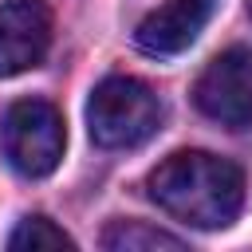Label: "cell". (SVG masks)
<instances>
[{
  "mask_svg": "<svg viewBox=\"0 0 252 252\" xmlns=\"http://www.w3.org/2000/svg\"><path fill=\"white\" fill-rule=\"evenodd\" d=\"M51 47V12L43 0L0 4V79L24 75L43 63Z\"/></svg>",
  "mask_w": 252,
  "mask_h": 252,
  "instance_id": "obj_5",
  "label": "cell"
},
{
  "mask_svg": "<svg viewBox=\"0 0 252 252\" xmlns=\"http://www.w3.org/2000/svg\"><path fill=\"white\" fill-rule=\"evenodd\" d=\"M150 201L189 228H224L244 205V173L205 150H177L150 173Z\"/></svg>",
  "mask_w": 252,
  "mask_h": 252,
  "instance_id": "obj_1",
  "label": "cell"
},
{
  "mask_svg": "<svg viewBox=\"0 0 252 252\" xmlns=\"http://www.w3.org/2000/svg\"><path fill=\"white\" fill-rule=\"evenodd\" d=\"M213 8L217 0H165L134 28V43L146 55H177L201 35Z\"/></svg>",
  "mask_w": 252,
  "mask_h": 252,
  "instance_id": "obj_6",
  "label": "cell"
},
{
  "mask_svg": "<svg viewBox=\"0 0 252 252\" xmlns=\"http://www.w3.org/2000/svg\"><path fill=\"white\" fill-rule=\"evenodd\" d=\"M248 16H252V0H248Z\"/></svg>",
  "mask_w": 252,
  "mask_h": 252,
  "instance_id": "obj_9",
  "label": "cell"
},
{
  "mask_svg": "<svg viewBox=\"0 0 252 252\" xmlns=\"http://www.w3.org/2000/svg\"><path fill=\"white\" fill-rule=\"evenodd\" d=\"M102 248H110V252H158V248L181 252L185 240L173 236V232H165V228L142 224V220H114L102 232Z\"/></svg>",
  "mask_w": 252,
  "mask_h": 252,
  "instance_id": "obj_7",
  "label": "cell"
},
{
  "mask_svg": "<svg viewBox=\"0 0 252 252\" xmlns=\"http://www.w3.org/2000/svg\"><path fill=\"white\" fill-rule=\"evenodd\" d=\"M193 102L205 118L220 126L252 122V47H228L193 83Z\"/></svg>",
  "mask_w": 252,
  "mask_h": 252,
  "instance_id": "obj_4",
  "label": "cell"
},
{
  "mask_svg": "<svg viewBox=\"0 0 252 252\" xmlns=\"http://www.w3.org/2000/svg\"><path fill=\"white\" fill-rule=\"evenodd\" d=\"M0 146H4L8 165L20 177H47L59 165L63 146H67L59 110L43 98L12 102L4 122H0Z\"/></svg>",
  "mask_w": 252,
  "mask_h": 252,
  "instance_id": "obj_3",
  "label": "cell"
},
{
  "mask_svg": "<svg viewBox=\"0 0 252 252\" xmlns=\"http://www.w3.org/2000/svg\"><path fill=\"white\" fill-rule=\"evenodd\" d=\"M161 122L158 94L130 75H110L91 91L87 102V130L102 150H130L142 146Z\"/></svg>",
  "mask_w": 252,
  "mask_h": 252,
  "instance_id": "obj_2",
  "label": "cell"
},
{
  "mask_svg": "<svg viewBox=\"0 0 252 252\" xmlns=\"http://www.w3.org/2000/svg\"><path fill=\"white\" fill-rule=\"evenodd\" d=\"M12 252H51V248H75V240L47 217H24L16 232L8 236Z\"/></svg>",
  "mask_w": 252,
  "mask_h": 252,
  "instance_id": "obj_8",
  "label": "cell"
}]
</instances>
